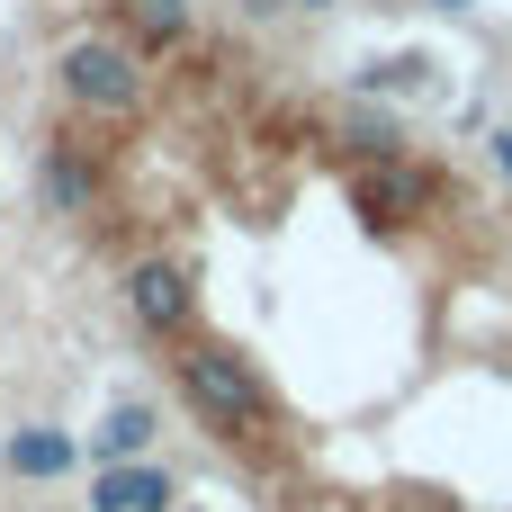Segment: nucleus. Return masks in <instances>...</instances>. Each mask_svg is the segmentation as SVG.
Listing matches in <instances>:
<instances>
[{"label":"nucleus","mask_w":512,"mask_h":512,"mask_svg":"<svg viewBox=\"0 0 512 512\" xmlns=\"http://www.w3.org/2000/svg\"><path fill=\"white\" fill-rule=\"evenodd\" d=\"M36 180L135 351L288 512H512V135L216 27H99Z\"/></svg>","instance_id":"1"}]
</instances>
